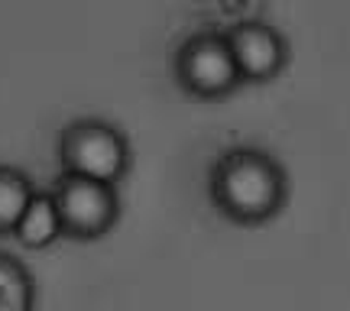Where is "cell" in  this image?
<instances>
[{"label":"cell","mask_w":350,"mask_h":311,"mask_svg":"<svg viewBox=\"0 0 350 311\" xmlns=\"http://www.w3.org/2000/svg\"><path fill=\"white\" fill-rule=\"evenodd\" d=\"M49 195L62 217V234L72 240H98L111 234L120 217L117 185H104L78 175H59Z\"/></svg>","instance_id":"cell-4"},{"label":"cell","mask_w":350,"mask_h":311,"mask_svg":"<svg viewBox=\"0 0 350 311\" xmlns=\"http://www.w3.org/2000/svg\"><path fill=\"white\" fill-rule=\"evenodd\" d=\"M130 139L120 126L98 120V117H78L62 126L59 133V165L62 175H78L104 185L124 182L130 172Z\"/></svg>","instance_id":"cell-2"},{"label":"cell","mask_w":350,"mask_h":311,"mask_svg":"<svg viewBox=\"0 0 350 311\" xmlns=\"http://www.w3.org/2000/svg\"><path fill=\"white\" fill-rule=\"evenodd\" d=\"M208 195L214 211L230 224L260 227L286 208L288 172L273 152L230 146L208 169Z\"/></svg>","instance_id":"cell-1"},{"label":"cell","mask_w":350,"mask_h":311,"mask_svg":"<svg viewBox=\"0 0 350 311\" xmlns=\"http://www.w3.org/2000/svg\"><path fill=\"white\" fill-rule=\"evenodd\" d=\"M36 308V279L23 260L0 249V311H33Z\"/></svg>","instance_id":"cell-7"},{"label":"cell","mask_w":350,"mask_h":311,"mask_svg":"<svg viewBox=\"0 0 350 311\" xmlns=\"http://www.w3.org/2000/svg\"><path fill=\"white\" fill-rule=\"evenodd\" d=\"M62 234V217H59V208L52 201L49 191H36L26 211L20 214V221L13 227V240L23 249H46L52 247Z\"/></svg>","instance_id":"cell-6"},{"label":"cell","mask_w":350,"mask_h":311,"mask_svg":"<svg viewBox=\"0 0 350 311\" xmlns=\"http://www.w3.org/2000/svg\"><path fill=\"white\" fill-rule=\"evenodd\" d=\"M172 75L188 98L198 100H221L243 85L224 29H198L182 39L172 55Z\"/></svg>","instance_id":"cell-3"},{"label":"cell","mask_w":350,"mask_h":311,"mask_svg":"<svg viewBox=\"0 0 350 311\" xmlns=\"http://www.w3.org/2000/svg\"><path fill=\"white\" fill-rule=\"evenodd\" d=\"M224 39L230 46L234 65L243 85H266L286 72L288 65V39L266 20L247 16L224 29Z\"/></svg>","instance_id":"cell-5"},{"label":"cell","mask_w":350,"mask_h":311,"mask_svg":"<svg viewBox=\"0 0 350 311\" xmlns=\"http://www.w3.org/2000/svg\"><path fill=\"white\" fill-rule=\"evenodd\" d=\"M33 195H36L33 178L16 165L0 162V236H13V227H16Z\"/></svg>","instance_id":"cell-8"}]
</instances>
